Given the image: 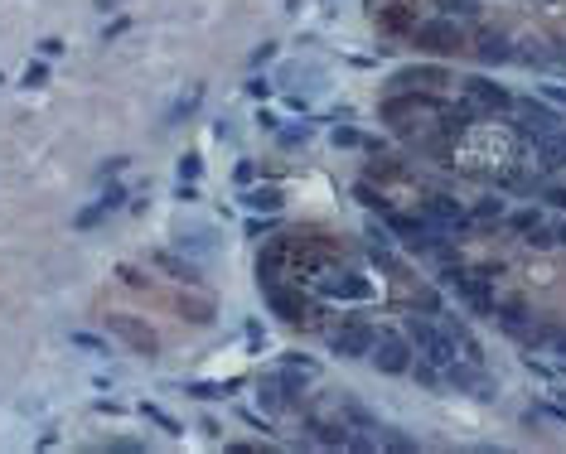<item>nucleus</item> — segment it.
Returning <instances> with one entry per match:
<instances>
[{
    "instance_id": "14",
    "label": "nucleus",
    "mask_w": 566,
    "mask_h": 454,
    "mask_svg": "<svg viewBox=\"0 0 566 454\" xmlns=\"http://www.w3.org/2000/svg\"><path fill=\"white\" fill-rule=\"evenodd\" d=\"M513 227H518V232H533V227H542V213H538V208H528V213H513Z\"/></svg>"
},
{
    "instance_id": "24",
    "label": "nucleus",
    "mask_w": 566,
    "mask_h": 454,
    "mask_svg": "<svg viewBox=\"0 0 566 454\" xmlns=\"http://www.w3.org/2000/svg\"><path fill=\"white\" fill-rule=\"evenodd\" d=\"M552 348H557V353H566V334H557V339H552Z\"/></svg>"
},
{
    "instance_id": "4",
    "label": "nucleus",
    "mask_w": 566,
    "mask_h": 454,
    "mask_svg": "<svg viewBox=\"0 0 566 454\" xmlns=\"http://www.w3.org/2000/svg\"><path fill=\"white\" fill-rule=\"evenodd\" d=\"M421 217L431 222L440 237H445V232H465V227H470V213L460 208L455 198H445V193H431V198H426V213H421Z\"/></svg>"
},
{
    "instance_id": "12",
    "label": "nucleus",
    "mask_w": 566,
    "mask_h": 454,
    "mask_svg": "<svg viewBox=\"0 0 566 454\" xmlns=\"http://www.w3.org/2000/svg\"><path fill=\"white\" fill-rule=\"evenodd\" d=\"M243 203L247 208H267V213H276V208H281V193H276V188H257V193H247Z\"/></svg>"
},
{
    "instance_id": "7",
    "label": "nucleus",
    "mask_w": 566,
    "mask_h": 454,
    "mask_svg": "<svg viewBox=\"0 0 566 454\" xmlns=\"http://www.w3.org/2000/svg\"><path fill=\"white\" fill-rule=\"evenodd\" d=\"M445 285L455 295H465L475 310H494V285H489L484 276H475V271H445Z\"/></svg>"
},
{
    "instance_id": "18",
    "label": "nucleus",
    "mask_w": 566,
    "mask_h": 454,
    "mask_svg": "<svg viewBox=\"0 0 566 454\" xmlns=\"http://www.w3.org/2000/svg\"><path fill=\"white\" fill-rule=\"evenodd\" d=\"M145 416H150V421H155V426H165V430H170V435H174V430H179V426H174V421H170V416H165V411H155V406H145Z\"/></svg>"
},
{
    "instance_id": "19",
    "label": "nucleus",
    "mask_w": 566,
    "mask_h": 454,
    "mask_svg": "<svg viewBox=\"0 0 566 454\" xmlns=\"http://www.w3.org/2000/svg\"><path fill=\"white\" fill-rule=\"evenodd\" d=\"M416 382H421V387H435V373H431V363H421V368H416Z\"/></svg>"
},
{
    "instance_id": "25",
    "label": "nucleus",
    "mask_w": 566,
    "mask_h": 454,
    "mask_svg": "<svg viewBox=\"0 0 566 454\" xmlns=\"http://www.w3.org/2000/svg\"><path fill=\"white\" fill-rule=\"evenodd\" d=\"M557 242H566V222H562V227H557Z\"/></svg>"
},
{
    "instance_id": "6",
    "label": "nucleus",
    "mask_w": 566,
    "mask_h": 454,
    "mask_svg": "<svg viewBox=\"0 0 566 454\" xmlns=\"http://www.w3.org/2000/svg\"><path fill=\"white\" fill-rule=\"evenodd\" d=\"M513 107L523 111V121H518V135H557L562 131V116L552 107H542L533 97H523V102H513Z\"/></svg>"
},
{
    "instance_id": "10",
    "label": "nucleus",
    "mask_w": 566,
    "mask_h": 454,
    "mask_svg": "<svg viewBox=\"0 0 566 454\" xmlns=\"http://www.w3.org/2000/svg\"><path fill=\"white\" fill-rule=\"evenodd\" d=\"M450 382L465 387V392H475V397H494V387H489L484 377H475L470 368H460V363H450Z\"/></svg>"
},
{
    "instance_id": "3",
    "label": "nucleus",
    "mask_w": 566,
    "mask_h": 454,
    "mask_svg": "<svg viewBox=\"0 0 566 454\" xmlns=\"http://www.w3.org/2000/svg\"><path fill=\"white\" fill-rule=\"evenodd\" d=\"M373 363L382 368V373H392V377L411 373V344L397 339V334H377L373 339Z\"/></svg>"
},
{
    "instance_id": "5",
    "label": "nucleus",
    "mask_w": 566,
    "mask_h": 454,
    "mask_svg": "<svg viewBox=\"0 0 566 454\" xmlns=\"http://www.w3.org/2000/svg\"><path fill=\"white\" fill-rule=\"evenodd\" d=\"M465 97H470V102H465L470 111H509L513 107V97L489 78H465Z\"/></svg>"
},
{
    "instance_id": "1",
    "label": "nucleus",
    "mask_w": 566,
    "mask_h": 454,
    "mask_svg": "<svg viewBox=\"0 0 566 454\" xmlns=\"http://www.w3.org/2000/svg\"><path fill=\"white\" fill-rule=\"evenodd\" d=\"M406 344L416 348L431 368H450L460 353H455V334H445V329H435V324H426V319H406Z\"/></svg>"
},
{
    "instance_id": "11",
    "label": "nucleus",
    "mask_w": 566,
    "mask_h": 454,
    "mask_svg": "<svg viewBox=\"0 0 566 454\" xmlns=\"http://www.w3.org/2000/svg\"><path fill=\"white\" fill-rule=\"evenodd\" d=\"M479 58H484V63H509V58H513L509 39H504V34H489L484 44H479Z\"/></svg>"
},
{
    "instance_id": "17",
    "label": "nucleus",
    "mask_w": 566,
    "mask_h": 454,
    "mask_svg": "<svg viewBox=\"0 0 566 454\" xmlns=\"http://www.w3.org/2000/svg\"><path fill=\"white\" fill-rule=\"evenodd\" d=\"M334 145H363V135L349 131V126H339V131H334Z\"/></svg>"
},
{
    "instance_id": "23",
    "label": "nucleus",
    "mask_w": 566,
    "mask_h": 454,
    "mask_svg": "<svg viewBox=\"0 0 566 454\" xmlns=\"http://www.w3.org/2000/svg\"><path fill=\"white\" fill-rule=\"evenodd\" d=\"M547 203H557V208H566V188H547Z\"/></svg>"
},
{
    "instance_id": "15",
    "label": "nucleus",
    "mask_w": 566,
    "mask_h": 454,
    "mask_svg": "<svg viewBox=\"0 0 566 454\" xmlns=\"http://www.w3.org/2000/svg\"><path fill=\"white\" fill-rule=\"evenodd\" d=\"M377 440H382V445H392V450H416V440H406V435H397V430H382Z\"/></svg>"
},
{
    "instance_id": "9",
    "label": "nucleus",
    "mask_w": 566,
    "mask_h": 454,
    "mask_svg": "<svg viewBox=\"0 0 566 454\" xmlns=\"http://www.w3.org/2000/svg\"><path fill=\"white\" fill-rule=\"evenodd\" d=\"M324 295H339V300H363L368 295V280H353V276H329V280H320Z\"/></svg>"
},
{
    "instance_id": "2",
    "label": "nucleus",
    "mask_w": 566,
    "mask_h": 454,
    "mask_svg": "<svg viewBox=\"0 0 566 454\" xmlns=\"http://www.w3.org/2000/svg\"><path fill=\"white\" fill-rule=\"evenodd\" d=\"M411 44L421 54H455L460 44H465V29L445 15V20H431V25H416L411 29Z\"/></svg>"
},
{
    "instance_id": "16",
    "label": "nucleus",
    "mask_w": 566,
    "mask_h": 454,
    "mask_svg": "<svg viewBox=\"0 0 566 454\" xmlns=\"http://www.w3.org/2000/svg\"><path fill=\"white\" fill-rule=\"evenodd\" d=\"M440 5H445V15H475L479 10L475 0H440Z\"/></svg>"
},
{
    "instance_id": "22",
    "label": "nucleus",
    "mask_w": 566,
    "mask_h": 454,
    "mask_svg": "<svg viewBox=\"0 0 566 454\" xmlns=\"http://www.w3.org/2000/svg\"><path fill=\"white\" fill-rule=\"evenodd\" d=\"M305 135H310V126H300V131H286V135H281V140H286V145H300Z\"/></svg>"
},
{
    "instance_id": "8",
    "label": "nucleus",
    "mask_w": 566,
    "mask_h": 454,
    "mask_svg": "<svg viewBox=\"0 0 566 454\" xmlns=\"http://www.w3.org/2000/svg\"><path fill=\"white\" fill-rule=\"evenodd\" d=\"M373 339H377L373 329H363V324H344V329L329 339V348H334L339 358H368V353H373Z\"/></svg>"
},
{
    "instance_id": "21",
    "label": "nucleus",
    "mask_w": 566,
    "mask_h": 454,
    "mask_svg": "<svg viewBox=\"0 0 566 454\" xmlns=\"http://www.w3.org/2000/svg\"><path fill=\"white\" fill-rule=\"evenodd\" d=\"M194 174H199V160H194V155H189V160L179 164V179H194Z\"/></svg>"
},
{
    "instance_id": "26",
    "label": "nucleus",
    "mask_w": 566,
    "mask_h": 454,
    "mask_svg": "<svg viewBox=\"0 0 566 454\" xmlns=\"http://www.w3.org/2000/svg\"><path fill=\"white\" fill-rule=\"evenodd\" d=\"M562 63H566V54H562Z\"/></svg>"
},
{
    "instance_id": "20",
    "label": "nucleus",
    "mask_w": 566,
    "mask_h": 454,
    "mask_svg": "<svg viewBox=\"0 0 566 454\" xmlns=\"http://www.w3.org/2000/svg\"><path fill=\"white\" fill-rule=\"evenodd\" d=\"M547 92V102H557V107H566V87H542Z\"/></svg>"
},
{
    "instance_id": "13",
    "label": "nucleus",
    "mask_w": 566,
    "mask_h": 454,
    "mask_svg": "<svg viewBox=\"0 0 566 454\" xmlns=\"http://www.w3.org/2000/svg\"><path fill=\"white\" fill-rule=\"evenodd\" d=\"M475 217H479V222H494V217H504V198H484V203L475 208Z\"/></svg>"
}]
</instances>
